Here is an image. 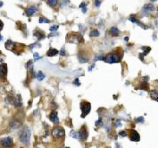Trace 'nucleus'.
Wrapping results in <instances>:
<instances>
[{
  "label": "nucleus",
  "mask_w": 158,
  "mask_h": 148,
  "mask_svg": "<svg viewBox=\"0 0 158 148\" xmlns=\"http://www.w3.org/2000/svg\"><path fill=\"white\" fill-rule=\"evenodd\" d=\"M60 54L61 56H66V52H65V49L64 48H62V49H61V51H60Z\"/></svg>",
  "instance_id": "cd10ccee"
},
{
  "label": "nucleus",
  "mask_w": 158,
  "mask_h": 148,
  "mask_svg": "<svg viewBox=\"0 0 158 148\" xmlns=\"http://www.w3.org/2000/svg\"><path fill=\"white\" fill-rule=\"evenodd\" d=\"M136 121H137V122L143 123V122H144V118H143V117H139V118H136Z\"/></svg>",
  "instance_id": "c85d7f7f"
},
{
  "label": "nucleus",
  "mask_w": 158,
  "mask_h": 148,
  "mask_svg": "<svg viewBox=\"0 0 158 148\" xmlns=\"http://www.w3.org/2000/svg\"><path fill=\"white\" fill-rule=\"evenodd\" d=\"M73 84H74V85H75V84H76L77 86H79V85H80V84H79V79H78V78H76V79H75V80L73 81Z\"/></svg>",
  "instance_id": "473e14b6"
},
{
  "label": "nucleus",
  "mask_w": 158,
  "mask_h": 148,
  "mask_svg": "<svg viewBox=\"0 0 158 148\" xmlns=\"http://www.w3.org/2000/svg\"><path fill=\"white\" fill-rule=\"evenodd\" d=\"M79 7L82 9V13H86L87 12V7H86V5H85V3H81L80 4V5H79Z\"/></svg>",
  "instance_id": "bb28decb"
},
{
  "label": "nucleus",
  "mask_w": 158,
  "mask_h": 148,
  "mask_svg": "<svg viewBox=\"0 0 158 148\" xmlns=\"http://www.w3.org/2000/svg\"><path fill=\"white\" fill-rule=\"evenodd\" d=\"M49 118H50V120H51L53 123H55V124H57V123L59 122L58 115H57V112H56V111H52L51 114L49 115Z\"/></svg>",
  "instance_id": "ddd939ff"
},
{
  "label": "nucleus",
  "mask_w": 158,
  "mask_h": 148,
  "mask_svg": "<svg viewBox=\"0 0 158 148\" xmlns=\"http://www.w3.org/2000/svg\"><path fill=\"white\" fill-rule=\"evenodd\" d=\"M3 28H4V23H3V22L0 20V31H2Z\"/></svg>",
  "instance_id": "72a5a7b5"
},
{
  "label": "nucleus",
  "mask_w": 158,
  "mask_h": 148,
  "mask_svg": "<svg viewBox=\"0 0 158 148\" xmlns=\"http://www.w3.org/2000/svg\"><path fill=\"white\" fill-rule=\"evenodd\" d=\"M149 94H150V97H151L153 100H155V101H158V92L157 91H150L149 92Z\"/></svg>",
  "instance_id": "6ab92c4d"
},
{
  "label": "nucleus",
  "mask_w": 158,
  "mask_h": 148,
  "mask_svg": "<svg viewBox=\"0 0 158 148\" xmlns=\"http://www.w3.org/2000/svg\"><path fill=\"white\" fill-rule=\"evenodd\" d=\"M58 29V25H54L50 27V31H56Z\"/></svg>",
  "instance_id": "7c9ffc66"
},
{
  "label": "nucleus",
  "mask_w": 158,
  "mask_h": 148,
  "mask_svg": "<svg viewBox=\"0 0 158 148\" xmlns=\"http://www.w3.org/2000/svg\"><path fill=\"white\" fill-rule=\"evenodd\" d=\"M59 51L57 50L56 49H53V48H50L48 49V51L47 52V56L48 57H54V56H56V55L58 54Z\"/></svg>",
  "instance_id": "dca6fc26"
},
{
  "label": "nucleus",
  "mask_w": 158,
  "mask_h": 148,
  "mask_svg": "<svg viewBox=\"0 0 158 148\" xmlns=\"http://www.w3.org/2000/svg\"><path fill=\"white\" fill-rule=\"evenodd\" d=\"M138 56H139V59H141L142 61H143V60H144V56H143V55H142V54H139V55H138Z\"/></svg>",
  "instance_id": "e433bc0d"
},
{
  "label": "nucleus",
  "mask_w": 158,
  "mask_h": 148,
  "mask_svg": "<svg viewBox=\"0 0 158 148\" xmlns=\"http://www.w3.org/2000/svg\"><path fill=\"white\" fill-rule=\"evenodd\" d=\"M143 11L145 12H152V11H155V6L151 4H147V5H145L144 8H143Z\"/></svg>",
  "instance_id": "f3484780"
},
{
  "label": "nucleus",
  "mask_w": 158,
  "mask_h": 148,
  "mask_svg": "<svg viewBox=\"0 0 158 148\" xmlns=\"http://www.w3.org/2000/svg\"><path fill=\"white\" fill-rule=\"evenodd\" d=\"M73 134L75 135H72V136L73 137H76L77 139H79V140H86L87 138H88V130H87V128L85 127H83L81 128V129L79 130V131L78 132H73Z\"/></svg>",
  "instance_id": "7ed1b4c3"
},
{
  "label": "nucleus",
  "mask_w": 158,
  "mask_h": 148,
  "mask_svg": "<svg viewBox=\"0 0 158 148\" xmlns=\"http://www.w3.org/2000/svg\"><path fill=\"white\" fill-rule=\"evenodd\" d=\"M47 4H48V5H51V6H55V5L57 4V1H56V0H48V1H47Z\"/></svg>",
  "instance_id": "a878e982"
},
{
  "label": "nucleus",
  "mask_w": 158,
  "mask_h": 148,
  "mask_svg": "<svg viewBox=\"0 0 158 148\" xmlns=\"http://www.w3.org/2000/svg\"><path fill=\"white\" fill-rule=\"evenodd\" d=\"M34 36L35 37H37L38 40H41L42 39H44L45 37H46V35L44 34V32L43 31H41L40 30H36L35 31H34Z\"/></svg>",
  "instance_id": "4468645a"
},
{
  "label": "nucleus",
  "mask_w": 158,
  "mask_h": 148,
  "mask_svg": "<svg viewBox=\"0 0 158 148\" xmlns=\"http://www.w3.org/2000/svg\"><path fill=\"white\" fill-rule=\"evenodd\" d=\"M94 66H95V64H93V65H92V66H91L90 67H88V70H89V71H91V69H92V68H93Z\"/></svg>",
  "instance_id": "4c0bfd02"
},
{
  "label": "nucleus",
  "mask_w": 158,
  "mask_h": 148,
  "mask_svg": "<svg viewBox=\"0 0 158 148\" xmlns=\"http://www.w3.org/2000/svg\"><path fill=\"white\" fill-rule=\"evenodd\" d=\"M2 5H3V2H1V1H0V7L2 6Z\"/></svg>",
  "instance_id": "ea45409f"
},
{
  "label": "nucleus",
  "mask_w": 158,
  "mask_h": 148,
  "mask_svg": "<svg viewBox=\"0 0 158 148\" xmlns=\"http://www.w3.org/2000/svg\"><path fill=\"white\" fill-rule=\"evenodd\" d=\"M0 40H2V37H1V35H0Z\"/></svg>",
  "instance_id": "a19ab883"
},
{
  "label": "nucleus",
  "mask_w": 158,
  "mask_h": 148,
  "mask_svg": "<svg viewBox=\"0 0 158 148\" xmlns=\"http://www.w3.org/2000/svg\"><path fill=\"white\" fill-rule=\"evenodd\" d=\"M122 55L123 52L121 51V50H116V51H114L112 53H109L107 54L106 56L103 59V60H105V62L109 64H113V63H118L122 59Z\"/></svg>",
  "instance_id": "f257e3e1"
},
{
  "label": "nucleus",
  "mask_w": 158,
  "mask_h": 148,
  "mask_svg": "<svg viewBox=\"0 0 158 148\" xmlns=\"http://www.w3.org/2000/svg\"><path fill=\"white\" fill-rule=\"evenodd\" d=\"M110 32L112 33L113 36H119V34H120V31H119L118 28L115 27V26H114V27H112V28L110 29Z\"/></svg>",
  "instance_id": "a211bd4d"
},
{
  "label": "nucleus",
  "mask_w": 158,
  "mask_h": 148,
  "mask_svg": "<svg viewBox=\"0 0 158 148\" xmlns=\"http://www.w3.org/2000/svg\"><path fill=\"white\" fill-rule=\"evenodd\" d=\"M129 137H130V139L131 141H134V142H138L140 140V136L139 135H138V133L134 129L129 130Z\"/></svg>",
  "instance_id": "6e6552de"
},
{
  "label": "nucleus",
  "mask_w": 158,
  "mask_h": 148,
  "mask_svg": "<svg viewBox=\"0 0 158 148\" xmlns=\"http://www.w3.org/2000/svg\"><path fill=\"white\" fill-rule=\"evenodd\" d=\"M89 35H90V37H98V36H99V31L98 30H92Z\"/></svg>",
  "instance_id": "5701e85b"
},
{
  "label": "nucleus",
  "mask_w": 158,
  "mask_h": 148,
  "mask_svg": "<svg viewBox=\"0 0 158 148\" xmlns=\"http://www.w3.org/2000/svg\"><path fill=\"white\" fill-rule=\"evenodd\" d=\"M53 137L55 138H60V137H63L65 135V131L63 127H56L53 129Z\"/></svg>",
  "instance_id": "423d86ee"
},
{
  "label": "nucleus",
  "mask_w": 158,
  "mask_h": 148,
  "mask_svg": "<svg viewBox=\"0 0 158 148\" xmlns=\"http://www.w3.org/2000/svg\"><path fill=\"white\" fill-rule=\"evenodd\" d=\"M80 109H81L82 114H81V118H85L88 113L90 112L91 110V104L88 101H82L80 103Z\"/></svg>",
  "instance_id": "39448f33"
},
{
  "label": "nucleus",
  "mask_w": 158,
  "mask_h": 148,
  "mask_svg": "<svg viewBox=\"0 0 158 148\" xmlns=\"http://www.w3.org/2000/svg\"><path fill=\"white\" fill-rule=\"evenodd\" d=\"M21 123L19 122L18 120H15V119H13L9 124V129L10 130H15L17 128L21 127Z\"/></svg>",
  "instance_id": "9d476101"
},
{
  "label": "nucleus",
  "mask_w": 158,
  "mask_h": 148,
  "mask_svg": "<svg viewBox=\"0 0 158 148\" xmlns=\"http://www.w3.org/2000/svg\"><path fill=\"white\" fill-rule=\"evenodd\" d=\"M13 46H14V43L13 42L12 40H7L6 42H5V48L7 49H13Z\"/></svg>",
  "instance_id": "aec40b11"
},
{
  "label": "nucleus",
  "mask_w": 158,
  "mask_h": 148,
  "mask_svg": "<svg viewBox=\"0 0 158 148\" xmlns=\"http://www.w3.org/2000/svg\"><path fill=\"white\" fill-rule=\"evenodd\" d=\"M14 104L16 106L17 108H21V106H22V101H21V97L20 94L16 95L14 98Z\"/></svg>",
  "instance_id": "f8f14e48"
},
{
  "label": "nucleus",
  "mask_w": 158,
  "mask_h": 148,
  "mask_svg": "<svg viewBox=\"0 0 158 148\" xmlns=\"http://www.w3.org/2000/svg\"><path fill=\"white\" fill-rule=\"evenodd\" d=\"M7 75V65L5 63H2L0 65V76L2 78H5Z\"/></svg>",
  "instance_id": "9b49d317"
},
{
  "label": "nucleus",
  "mask_w": 158,
  "mask_h": 148,
  "mask_svg": "<svg viewBox=\"0 0 158 148\" xmlns=\"http://www.w3.org/2000/svg\"><path fill=\"white\" fill-rule=\"evenodd\" d=\"M30 136H31V131L28 127H25L22 128V130L20 133L19 136V139L21 143L23 144L24 146H28L30 144Z\"/></svg>",
  "instance_id": "f03ea898"
},
{
  "label": "nucleus",
  "mask_w": 158,
  "mask_h": 148,
  "mask_svg": "<svg viewBox=\"0 0 158 148\" xmlns=\"http://www.w3.org/2000/svg\"><path fill=\"white\" fill-rule=\"evenodd\" d=\"M46 77V75H44V74L42 73L41 71H40L39 73H38V75H37V78H38V80L39 81H42L44 78Z\"/></svg>",
  "instance_id": "4be33fe9"
},
{
  "label": "nucleus",
  "mask_w": 158,
  "mask_h": 148,
  "mask_svg": "<svg viewBox=\"0 0 158 148\" xmlns=\"http://www.w3.org/2000/svg\"><path fill=\"white\" fill-rule=\"evenodd\" d=\"M38 7L35 6V5H30V6H29L28 8H27V10H26V14L28 15V16H32V15H34V14H36V13L38 12Z\"/></svg>",
  "instance_id": "1a4fd4ad"
},
{
  "label": "nucleus",
  "mask_w": 158,
  "mask_h": 148,
  "mask_svg": "<svg viewBox=\"0 0 158 148\" xmlns=\"http://www.w3.org/2000/svg\"><path fill=\"white\" fill-rule=\"evenodd\" d=\"M40 59V57L39 56V54H38V53H34V59H35V60H39Z\"/></svg>",
  "instance_id": "2f4dec72"
},
{
  "label": "nucleus",
  "mask_w": 158,
  "mask_h": 148,
  "mask_svg": "<svg viewBox=\"0 0 158 148\" xmlns=\"http://www.w3.org/2000/svg\"><path fill=\"white\" fill-rule=\"evenodd\" d=\"M101 3H102V1H96L95 2V5H96V6H99V5L100 4H101Z\"/></svg>",
  "instance_id": "c9c22d12"
},
{
  "label": "nucleus",
  "mask_w": 158,
  "mask_h": 148,
  "mask_svg": "<svg viewBox=\"0 0 158 148\" xmlns=\"http://www.w3.org/2000/svg\"><path fill=\"white\" fill-rule=\"evenodd\" d=\"M65 148H70V147H65Z\"/></svg>",
  "instance_id": "79ce46f5"
},
{
  "label": "nucleus",
  "mask_w": 158,
  "mask_h": 148,
  "mask_svg": "<svg viewBox=\"0 0 158 148\" xmlns=\"http://www.w3.org/2000/svg\"><path fill=\"white\" fill-rule=\"evenodd\" d=\"M0 144H1V146H2L3 147L9 148L13 146L14 142H13V139L11 138V137L6 136V137H4V138H2L0 140Z\"/></svg>",
  "instance_id": "0eeeda50"
},
{
  "label": "nucleus",
  "mask_w": 158,
  "mask_h": 148,
  "mask_svg": "<svg viewBox=\"0 0 158 148\" xmlns=\"http://www.w3.org/2000/svg\"><path fill=\"white\" fill-rule=\"evenodd\" d=\"M67 41L72 43H80L83 42V38L79 33H71L70 35L67 36Z\"/></svg>",
  "instance_id": "20e7f679"
},
{
  "label": "nucleus",
  "mask_w": 158,
  "mask_h": 148,
  "mask_svg": "<svg viewBox=\"0 0 158 148\" xmlns=\"http://www.w3.org/2000/svg\"><path fill=\"white\" fill-rule=\"evenodd\" d=\"M119 135H120V136H122V137H124V136H127V132H126V131H121L120 133H119Z\"/></svg>",
  "instance_id": "c756f323"
},
{
  "label": "nucleus",
  "mask_w": 158,
  "mask_h": 148,
  "mask_svg": "<svg viewBox=\"0 0 158 148\" xmlns=\"http://www.w3.org/2000/svg\"><path fill=\"white\" fill-rule=\"evenodd\" d=\"M113 125H114V127H121V122L120 119H116L114 120V123H113Z\"/></svg>",
  "instance_id": "b1692460"
},
{
  "label": "nucleus",
  "mask_w": 158,
  "mask_h": 148,
  "mask_svg": "<svg viewBox=\"0 0 158 148\" xmlns=\"http://www.w3.org/2000/svg\"><path fill=\"white\" fill-rule=\"evenodd\" d=\"M39 23H40V24H49L50 21H49L48 19L45 18V17H40V19H39Z\"/></svg>",
  "instance_id": "412c9836"
},
{
  "label": "nucleus",
  "mask_w": 158,
  "mask_h": 148,
  "mask_svg": "<svg viewBox=\"0 0 158 148\" xmlns=\"http://www.w3.org/2000/svg\"><path fill=\"white\" fill-rule=\"evenodd\" d=\"M142 49L144 50V53H143V56H146L147 53H148L150 50H151V48H149V47H142Z\"/></svg>",
  "instance_id": "393cba45"
},
{
  "label": "nucleus",
  "mask_w": 158,
  "mask_h": 148,
  "mask_svg": "<svg viewBox=\"0 0 158 148\" xmlns=\"http://www.w3.org/2000/svg\"><path fill=\"white\" fill-rule=\"evenodd\" d=\"M129 20L130 21H131L132 23H135V24H138V25H140L142 27V28H144V29H146L147 27H146V25H145L144 24H142L141 22L138 20V19H137L136 17H134V16H130V18H129Z\"/></svg>",
  "instance_id": "2eb2a0df"
},
{
  "label": "nucleus",
  "mask_w": 158,
  "mask_h": 148,
  "mask_svg": "<svg viewBox=\"0 0 158 148\" xmlns=\"http://www.w3.org/2000/svg\"><path fill=\"white\" fill-rule=\"evenodd\" d=\"M116 148H121V146H120V145H118V144H116Z\"/></svg>",
  "instance_id": "58836bf2"
},
{
  "label": "nucleus",
  "mask_w": 158,
  "mask_h": 148,
  "mask_svg": "<svg viewBox=\"0 0 158 148\" xmlns=\"http://www.w3.org/2000/svg\"><path fill=\"white\" fill-rule=\"evenodd\" d=\"M101 123H102V119H101V118H99V119H98V121H97V122H96V126H99V125H101Z\"/></svg>",
  "instance_id": "f704fd0d"
}]
</instances>
